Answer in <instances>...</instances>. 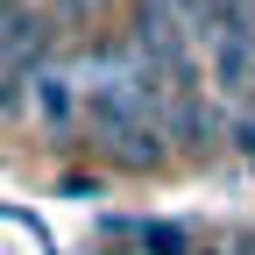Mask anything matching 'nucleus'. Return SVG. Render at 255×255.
I'll return each mask as SVG.
<instances>
[{
    "label": "nucleus",
    "instance_id": "nucleus-3",
    "mask_svg": "<svg viewBox=\"0 0 255 255\" xmlns=\"http://www.w3.org/2000/svg\"><path fill=\"white\" fill-rule=\"evenodd\" d=\"M128 234H135V248H142V255H199V241H191L177 220H135Z\"/></svg>",
    "mask_w": 255,
    "mask_h": 255
},
{
    "label": "nucleus",
    "instance_id": "nucleus-1",
    "mask_svg": "<svg viewBox=\"0 0 255 255\" xmlns=\"http://www.w3.org/2000/svg\"><path fill=\"white\" fill-rule=\"evenodd\" d=\"M163 135H170V149H184V156H199V163H213L220 149H227V114L213 107V92L206 85H170L163 92Z\"/></svg>",
    "mask_w": 255,
    "mask_h": 255
},
{
    "label": "nucleus",
    "instance_id": "nucleus-2",
    "mask_svg": "<svg viewBox=\"0 0 255 255\" xmlns=\"http://www.w3.org/2000/svg\"><path fill=\"white\" fill-rule=\"evenodd\" d=\"M28 100H36V114H43L50 135H64V128L78 121V92H71V78H64V71H50V64H36V78H28Z\"/></svg>",
    "mask_w": 255,
    "mask_h": 255
},
{
    "label": "nucleus",
    "instance_id": "nucleus-4",
    "mask_svg": "<svg viewBox=\"0 0 255 255\" xmlns=\"http://www.w3.org/2000/svg\"><path fill=\"white\" fill-rule=\"evenodd\" d=\"M199 255H220V248H199Z\"/></svg>",
    "mask_w": 255,
    "mask_h": 255
}]
</instances>
